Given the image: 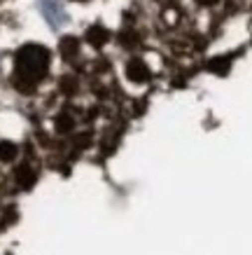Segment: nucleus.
<instances>
[{
	"mask_svg": "<svg viewBox=\"0 0 252 255\" xmlns=\"http://www.w3.org/2000/svg\"><path fill=\"white\" fill-rule=\"evenodd\" d=\"M49 68V52L40 45H26L16 54V85L21 89H31Z\"/></svg>",
	"mask_w": 252,
	"mask_h": 255,
	"instance_id": "nucleus-1",
	"label": "nucleus"
},
{
	"mask_svg": "<svg viewBox=\"0 0 252 255\" xmlns=\"http://www.w3.org/2000/svg\"><path fill=\"white\" fill-rule=\"evenodd\" d=\"M126 75H129L133 82H147L150 80V70L140 59H133V61L126 66Z\"/></svg>",
	"mask_w": 252,
	"mask_h": 255,
	"instance_id": "nucleus-2",
	"label": "nucleus"
},
{
	"mask_svg": "<svg viewBox=\"0 0 252 255\" xmlns=\"http://www.w3.org/2000/svg\"><path fill=\"white\" fill-rule=\"evenodd\" d=\"M86 40H89L91 45L98 47V45H103V42L107 40V31L103 28V26H91V28L86 31Z\"/></svg>",
	"mask_w": 252,
	"mask_h": 255,
	"instance_id": "nucleus-3",
	"label": "nucleus"
},
{
	"mask_svg": "<svg viewBox=\"0 0 252 255\" xmlns=\"http://www.w3.org/2000/svg\"><path fill=\"white\" fill-rule=\"evenodd\" d=\"M16 157V145L9 143V140H2L0 143V162H12Z\"/></svg>",
	"mask_w": 252,
	"mask_h": 255,
	"instance_id": "nucleus-4",
	"label": "nucleus"
},
{
	"mask_svg": "<svg viewBox=\"0 0 252 255\" xmlns=\"http://www.w3.org/2000/svg\"><path fill=\"white\" fill-rule=\"evenodd\" d=\"M75 49H77V40L75 38H66L61 42V52L66 56H70V54H75Z\"/></svg>",
	"mask_w": 252,
	"mask_h": 255,
	"instance_id": "nucleus-5",
	"label": "nucleus"
},
{
	"mask_svg": "<svg viewBox=\"0 0 252 255\" xmlns=\"http://www.w3.org/2000/svg\"><path fill=\"white\" fill-rule=\"evenodd\" d=\"M227 68H229V61H227V59H220V61L210 63V70H215V73H227Z\"/></svg>",
	"mask_w": 252,
	"mask_h": 255,
	"instance_id": "nucleus-6",
	"label": "nucleus"
},
{
	"mask_svg": "<svg viewBox=\"0 0 252 255\" xmlns=\"http://www.w3.org/2000/svg\"><path fill=\"white\" fill-rule=\"evenodd\" d=\"M201 5H213V2H217V0H199Z\"/></svg>",
	"mask_w": 252,
	"mask_h": 255,
	"instance_id": "nucleus-7",
	"label": "nucleus"
}]
</instances>
